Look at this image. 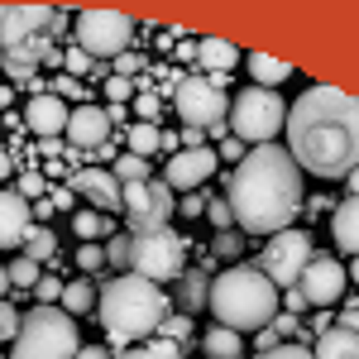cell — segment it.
Returning a JSON list of instances; mask_svg holds the SVG:
<instances>
[{
    "label": "cell",
    "mask_w": 359,
    "mask_h": 359,
    "mask_svg": "<svg viewBox=\"0 0 359 359\" xmlns=\"http://www.w3.org/2000/svg\"><path fill=\"white\" fill-rule=\"evenodd\" d=\"M34 297H39V306H57L62 283H57V278H39V283H34Z\"/></svg>",
    "instance_id": "obj_37"
},
{
    "label": "cell",
    "mask_w": 359,
    "mask_h": 359,
    "mask_svg": "<svg viewBox=\"0 0 359 359\" xmlns=\"http://www.w3.org/2000/svg\"><path fill=\"white\" fill-rule=\"evenodd\" d=\"M10 292V273H5V264H0V297Z\"/></svg>",
    "instance_id": "obj_53"
},
{
    "label": "cell",
    "mask_w": 359,
    "mask_h": 359,
    "mask_svg": "<svg viewBox=\"0 0 359 359\" xmlns=\"http://www.w3.org/2000/svg\"><path fill=\"white\" fill-rule=\"evenodd\" d=\"M67 144H77V149H101V144H111V111H101V106H77V111L67 115Z\"/></svg>",
    "instance_id": "obj_15"
},
{
    "label": "cell",
    "mask_w": 359,
    "mask_h": 359,
    "mask_svg": "<svg viewBox=\"0 0 359 359\" xmlns=\"http://www.w3.org/2000/svg\"><path fill=\"white\" fill-rule=\"evenodd\" d=\"M57 306L77 321V316H86L91 306H96V287L86 283V278H77V283H62V297H57Z\"/></svg>",
    "instance_id": "obj_23"
},
{
    "label": "cell",
    "mask_w": 359,
    "mask_h": 359,
    "mask_svg": "<svg viewBox=\"0 0 359 359\" xmlns=\"http://www.w3.org/2000/svg\"><path fill=\"white\" fill-rule=\"evenodd\" d=\"M101 264H106V249L101 245H77V269L82 273H96Z\"/></svg>",
    "instance_id": "obj_36"
},
{
    "label": "cell",
    "mask_w": 359,
    "mask_h": 359,
    "mask_svg": "<svg viewBox=\"0 0 359 359\" xmlns=\"http://www.w3.org/2000/svg\"><path fill=\"white\" fill-rule=\"evenodd\" d=\"M287 125V101L278 91H264V86H249L235 96L230 106V130L235 139H249V144H273V135Z\"/></svg>",
    "instance_id": "obj_6"
},
{
    "label": "cell",
    "mask_w": 359,
    "mask_h": 359,
    "mask_svg": "<svg viewBox=\"0 0 359 359\" xmlns=\"http://www.w3.org/2000/svg\"><path fill=\"white\" fill-rule=\"evenodd\" d=\"M345 187H350V196H359V168L350 172V177H345Z\"/></svg>",
    "instance_id": "obj_52"
},
{
    "label": "cell",
    "mask_w": 359,
    "mask_h": 359,
    "mask_svg": "<svg viewBox=\"0 0 359 359\" xmlns=\"http://www.w3.org/2000/svg\"><path fill=\"white\" fill-rule=\"evenodd\" d=\"M5 273H10V287H34V283H39V264H34V259H25V254H20V259H10V264H5Z\"/></svg>",
    "instance_id": "obj_30"
},
{
    "label": "cell",
    "mask_w": 359,
    "mask_h": 359,
    "mask_svg": "<svg viewBox=\"0 0 359 359\" xmlns=\"http://www.w3.org/2000/svg\"><path fill=\"white\" fill-rule=\"evenodd\" d=\"M216 163H221V158H216V149H206V144H201V149H182V154H172V158H168L163 182L172 187V192L187 196V192H196L201 182H211Z\"/></svg>",
    "instance_id": "obj_13"
},
{
    "label": "cell",
    "mask_w": 359,
    "mask_h": 359,
    "mask_svg": "<svg viewBox=\"0 0 359 359\" xmlns=\"http://www.w3.org/2000/svg\"><path fill=\"white\" fill-rule=\"evenodd\" d=\"M62 67H67V72H72V77H82L86 67H91V57H86L82 48H72V53H62Z\"/></svg>",
    "instance_id": "obj_44"
},
{
    "label": "cell",
    "mask_w": 359,
    "mask_h": 359,
    "mask_svg": "<svg viewBox=\"0 0 359 359\" xmlns=\"http://www.w3.org/2000/svg\"><path fill=\"white\" fill-rule=\"evenodd\" d=\"M306 264H311V240L302 230H278L269 240V249H264V259H259V273L273 287H297Z\"/></svg>",
    "instance_id": "obj_11"
},
{
    "label": "cell",
    "mask_w": 359,
    "mask_h": 359,
    "mask_svg": "<svg viewBox=\"0 0 359 359\" xmlns=\"http://www.w3.org/2000/svg\"><path fill=\"white\" fill-rule=\"evenodd\" d=\"M216 158H225V163H240V158H245V144H240V139H225Z\"/></svg>",
    "instance_id": "obj_45"
},
{
    "label": "cell",
    "mask_w": 359,
    "mask_h": 359,
    "mask_svg": "<svg viewBox=\"0 0 359 359\" xmlns=\"http://www.w3.org/2000/svg\"><path fill=\"white\" fill-rule=\"evenodd\" d=\"M206 221L216 225V235H221V230H230V221H235V216H230V201H225V196L206 201Z\"/></svg>",
    "instance_id": "obj_34"
},
{
    "label": "cell",
    "mask_w": 359,
    "mask_h": 359,
    "mask_svg": "<svg viewBox=\"0 0 359 359\" xmlns=\"http://www.w3.org/2000/svg\"><path fill=\"white\" fill-rule=\"evenodd\" d=\"M120 359H182L177 345H168V340H154V345H139V350H125Z\"/></svg>",
    "instance_id": "obj_31"
},
{
    "label": "cell",
    "mask_w": 359,
    "mask_h": 359,
    "mask_svg": "<svg viewBox=\"0 0 359 359\" xmlns=\"http://www.w3.org/2000/svg\"><path fill=\"white\" fill-rule=\"evenodd\" d=\"M196 62L211 67V77H221V72H230V67L240 62V48L225 43V39H201V43H196Z\"/></svg>",
    "instance_id": "obj_20"
},
{
    "label": "cell",
    "mask_w": 359,
    "mask_h": 359,
    "mask_svg": "<svg viewBox=\"0 0 359 359\" xmlns=\"http://www.w3.org/2000/svg\"><path fill=\"white\" fill-rule=\"evenodd\" d=\"M106 264L130 269V235H111V245H106Z\"/></svg>",
    "instance_id": "obj_35"
},
{
    "label": "cell",
    "mask_w": 359,
    "mask_h": 359,
    "mask_svg": "<svg viewBox=\"0 0 359 359\" xmlns=\"http://www.w3.org/2000/svg\"><path fill=\"white\" fill-rule=\"evenodd\" d=\"M311 359H359V335L340 331V326H335V331H321Z\"/></svg>",
    "instance_id": "obj_21"
},
{
    "label": "cell",
    "mask_w": 359,
    "mask_h": 359,
    "mask_svg": "<svg viewBox=\"0 0 359 359\" xmlns=\"http://www.w3.org/2000/svg\"><path fill=\"white\" fill-rule=\"evenodd\" d=\"M182 144L187 149H201V130H182Z\"/></svg>",
    "instance_id": "obj_51"
},
{
    "label": "cell",
    "mask_w": 359,
    "mask_h": 359,
    "mask_svg": "<svg viewBox=\"0 0 359 359\" xmlns=\"http://www.w3.org/2000/svg\"><path fill=\"white\" fill-rule=\"evenodd\" d=\"M135 115H139V125H158V96L154 91H135Z\"/></svg>",
    "instance_id": "obj_32"
},
{
    "label": "cell",
    "mask_w": 359,
    "mask_h": 359,
    "mask_svg": "<svg viewBox=\"0 0 359 359\" xmlns=\"http://www.w3.org/2000/svg\"><path fill=\"white\" fill-rule=\"evenodd\" d=\"M206 287H211V283H206L201 273H187V278H182V292H177V302H182V316H196V311L206 306Z\"/></svg>",
    "instance_id": "obj_27"
},
{
    "label": "cell",
    "mask_w": 359,
    "mask_h": 359,
    "mask_svg": "<svg viewBox=\"0 0 359 359\" xmlns=\"http://www.w3.org/2000/svg\"><path fill=\"white\" fill-rule=\"evenodd\" d=\"M67 115L72 111H67L62 96H43V91H39V96L25 106V125L34 130V135H43V139H57L62 130H67Z\"/></svg>",
    "instance_id": "obj_17"
},
{
    "label": "cell",
    "mask_w": 359,
    "mask_h": 359,
    "mask_svg": "<svg viewBox=\"0 0 359 359\" xmlns=\"http://www.w3.org/2000/svg\"><path fill=\"white\" fill-rule=\"evenodd\" d=\"M72 230H77L82 245H96L101 235H115V221H106L101 211H77V216H72Z\"/></svg>",
    "instance_id": "obj_25"
},
{
    "label": "cell",
    "mask_w": 359,
    "mask_h": 359,
    "mask_svg": "<svg viewBox=\"0 0 359 359\" xmlns=\"http://www.w3.org/2000/svg\"><path fill=\"white\" fill-rule=\"evenodd\" d=\"M230 216L245 235H278L292 230L302 206V168L283 144H254L230 172Z\"/></svg>",
    "instance_id": "obj_2"
},
{
    "label": "cell",
    "mask_w": 359,
    "mask_h": 359,
    "mask_svg": "<svg viewBox=\"0 0 359 359\" xmlns=\"http://www.w3.org/2000/svg\"><path fill=\"white\" fill-rule=\"evenodd\" d=\"M120 211L135 235L144 230H163L172 216V187L163 177H149V182H120Z\"/></svg>",
    "instance_id": "obj_10"
},
{
    "label": "cell",
    "mask_w": 359,
    "mask_h": 359,
    "mask_svg": "<svg viewBox=\"0 0 359 359\" xmlns=\"http://www.w3.org/2000/svg\"><path fill=\"white\" fill-rule=\"evenodd\" d=\"M43 187H48V182H43V172H20V196H25V201H39Z\"/></svg>",
    "instance_id": "obj_39"
},
{
    "label": "cell",
    "mask_w": 359,
    "mask_h": 359,
    "mask_svg": "<svg viewBox=\"0 0 359 359\" xmlns=\"http://www.w3.org/2000/svg\"><path fill=\"white\" fill-rule=\"evenodd\" d=\"M283 130L292 163L311 177H350L359 168V101L335 86H306Z\"/></svg>",
    "instance_id": "obj_1"
},
{
    "label": "cell",
    "mask_w": 359,
    "mask_h": 359,
    "mask_svg": "<svg viewBox=\"0 0 359 359\" xmlns=\"http://www.w3.org/2000/svg\"><path fill=\"white\" fill-rule=\"evenodd\" d=\"M10 172H15V158H10V154H5V149H0V182H5V177H10Z\"/></svg>",
    "instance_id": "obj_50"
},
{
    "label": "cell",
    "mask_w": 359,
    "mask_h": 359,
    "mask_svg": "<svg viewBox=\"0 0 359 359\" xmlns=\"http://www.w3.org/2000/svg\"><path fill=\"white\" fill-rule=\"evenodd\" d=\"M158 331H163V335H172V340H182V335L192 331V316H168V321L158 326Z\"/></svg>",
    "instance_id": "obj_43"
},
{
    "label": "cell",
    "mask_w": 359,
    "mask_h": 359,
    "mask_svg": "<svg viewBox=\"0 0 359 359\" xmlns=\"http://www.w3.org/2000/svg\"><path fill=\"white\" fill-rule=\"evenodd\" d=\"M125 144H130V154L149 158V154H158V149H163V135H158V125H135V130L125 135Z\"/></svg>",
    "instance_id": "obj_28"
},
{
    "label": "cell",
    "mask_w": 359,
    "mask_h": 359,
    "mask_svg": "<svg viewBox=\"0 0 359 359\" xmlns=\"http://www.w3.org/2000/svg\"><path fill=\"white\" fill-rule=\"evenodd\" d=\"M182 259H187V245L182 235L172 230H144V235H130V273L149 278V283H168V278H182Z\"/></svg>",
    "instance_id": "obj_7"
},
{
    "label": "cell",
    "mask_w": 359,
    "mask_h": 359,
    "mask_svg": "<svg viewBox=\"0 0 359 359\" xmlns=\"http://www.w3.org/2000/svg\"><path fill=\"white\" fill-rule=\"evenodd\" d=\"M201 211H206L201 192H187V196H182V216H201Z\"/></svg>",
    "instance_id": "obj_46"
},
{
    "label": "cell",
    "mask_w": 359,
    "mask_h": 359,
    "mask_svg": "<svg viewBox=\"0 0 359 359\" xmlns=\"http://www.w3.org/2000/svg\"><path fill=\"white\" fill-rule=\"evenodd\" d=\"M340 331L359 335V306H345V316H340Z\"/></svg>",
    "instance_id": "obj_47"
},
{
    "label": "cell",
    "mask_w": 359,
    "mask_h": 359,
    "mask_svg": "<svg viewBox=\"0 0 359 359\" xmlns=\"http://www.w3.org/2000/svg\"><path fill=\"white\" fill-rule=\"evenodd\" d=\"M15 335H20V311H15L10 302H0V340L15 345Z\"/></svg>",
    "instance_id": "obj_38"
},
{
    "label": "cell",
    "mask_w": 359,
    "mask_h": 359,
    "mask_svg": "<svg viewBox=\"0 0 359 359\" xmlns=\"http://www.w3.org/2000/svg\"><path fill=\"white\" fill-rule=\"evenodd\" d=\"M206 340V359H240V331H230V326H216V331L201 335Z\"/></svg>",
    "instance_id": "obj_24"
},
{
    "label": "cell",
    "mask_w": 359,
    "mask_h": 359,
    "mask_svg": "<svg viewBox=\"0 0 359 359\" xmlns=\"http://www.w3.org/2000/svg\"><path fill=\"white\" fill-rule=\"evenodd\" d=\"M10 359H77V321L62 306H34L20 316Z\"/></svg>",
    "instance_id": "obj_5"
},
{
    "label": "cell",
    "mask_w": 359,
    "mask_h": 359,
    "mask_svg": "<svg viewBox=\"0 0 359 359\" xmlns=\"http://www.w3.org/2000/svg\"><path fill=\"white\" fill-rule=\"evenodd\" d=\"M135 39V20L120 10H77V43L86 57H120Z\"/></svg>",
    "instance_id": "obj_9"
},
{
    "label": "cell",
    "mask_w": 359,
    "mask_h": 359,
    "mask_svg": "<svg viewBox=\"0 0 359 359\" xmlns=\"http://www.w3.org/2000/svg\"><path fill=\"white\" fill-rule=\"evenodd\" d=\"M331 235H335V245L345 249V254H359V196H350V201L335 206Z\"/></svg>",
    "instance_id": "obj_19"
},
{
    "label": "cell",
    "mask_w": 359,
    "mask_h": 359,
    "mask_svg": "<svg viewBox=\"0 0 359 359\" xmlns=\"http://www.w3.org/2000/svg\"><path fill=\"white\" fill-rule=\"evenodd\" d=\"M29 221H34L29 201L20 192H5V187H0V249H20L25 245Z\"/></svg>",
    "instance_id": "obj_18"
},
{
    "label": "cell",
    "mask_w": 359,
    "mask_h": 359,
    "mask_svg": "<svg viewBox=\"0 0 359 359\" xmlns=\"http://www.w3.org/2000/svg\"><path fill=\"white\" fill-rule=\"evenodd\" d=\"M115 182H149V158H139V154H115Z\"/></svg>",
    "instance_id": "obj_29"
},
{
    "label": "cell",
    "mask_w": 359,
    "mask_h": 359,
    "mask_svg": "<svg viewBox=\"0 0 359 359\" xmlns=\"http://www.w3.org/2000/svg\"><path fill=\"white\" fill-rule=\"evenodd\" d=\"M283 302H287V311H302V292H297V287H287V297H283Z\"/></svg>",
    "instance_id": "obj_49"
},
{
    "label": "cell",
    "mask_w": 359,
    "mask_h": 359,
    "mask_svg": "<svg viewBox=\"0 0 359 359\" xmlns=\"http://www.w3.org/2000/svg\"><path fill=\"white\" fill-rule=\"evenodd\" d=\"M139 72H144V57H135V53H120V57H115V77H130V82H135Z\"/></svg>",
    "instance_id": "obj_41"
},
{
    "label": "cell",
    "mask_w": 359,
    "mask_h": 359,
    "mask_svg": "<svg viewBox=\"0 0 359 359\" xmlns=\"http://www.w3.org/2000/svg\"><path fill=\"white\" fill-rule=\"evenodd\" d=\"M249 72H254V86H264V91H278V86L292 77V67L269 57V53H249Z\"/></svg>",
    "instance_id": "obj_22"
},
{
    "label": "cell",
    "mask_w": 359,
    "mask_h": 359,
    "mask_svg": "<svg viewBox=\"0 0 359 359\" xmlns=\"http://www.w3.org/2000/svg\"><path fill=\"white\" fill-rule=\"evenodd\" d=\"M77 359H111V350L106 345H86V350H77Z\"/></svg>",
    "instance_id": "obj_48"
},
{
    "label": "cell",
    "mask_w": 359,
    "mask_h": 359,
    "mask_svg": "<svg viewBox=\"0 0 359 359\" xmlns=\"http://www.w3.org/2000/svg\"><path fill=\"white\" fill-rule=\"evenodd\" d=\"M297 292H302L306 306H335L345 297V264L326 259V254H311V264L297 278Z\"/></svg>",
    "instance_id": "obj_12"
},
{
    "label": "cell",
    "mask_w": 359,
    "mask_h": 359,
    "mask_svg": "<svg viewBox=\"0 0 359 359\" xmlns=\"http://www.w3.org/2000/svg\"><path fill=\"white\" fill-rule=\"evenodd\" d=\"M172 106L187 130H221L230 115V96H225L221 77H182L172 86Z\"/></svg>",
    "instance_id": "obj_8"
},
{
    "label": "cell",
    "mask_w": 359,
    "mask_h": 359,
    "mask_svg": "<svg viewBox=\"0 0 359 359\" xmlns=\"http://www.w3.org/2000/svg\"><path fill=\"white\" fill-rule=\"evenodd\" d=\"M0 62H5V53H0Z\"/></svg>",
    "instance_id": "obj_54"
},
{
    "label": "cell",
    "mask_w": 359,
    "mask_h": 359,
    "mask_svg": "<svg viewBox=\"0 0 359 359\" xmlns=\"http://www.w3.org/2000/svg\"><path fill=\"white\" fill-rule=\"evenodd\" d=\"M53 20V10L48 5H5L0 10V53H10V48H20L29 39H39V29Z\"/></svg>",
    "instance_id": "obj_14"
},
{
    "label": "cell",
    "mask_w": 359,
    "mask_h": 359,
    "mask_svg": "<svg viewBox=\"0 0 359 359\" xmlns=\"http://www.w3.org/2000/svg\"><path fill=\"white\" fill-rule=\"evenodd\" d=\"M72 192H82L91 201V211H120V182H115V172L106 168H82V172H72Z\"/></svg>",
    "instance_id": "obj_16"
},
{
    "label": "cell",
    "mask_w": 359,
    "mask_h": 359,
    "mask_svg": "<svg viewBox=\"0 0 359 359\" xmlns=\"http://www.w3.org/2000/svg\"><path fill=\"white\" fill-rule=\"evenodd\" d=\"M96 311H101V326L111 335V345L125 350L130 340L154 335L168 321V292L158 283H149V278L125 273V278H111L96 292Z\"/></svg>",
    "instance_id": "obj_3"
},
{
    "label": "cell",
    "mask_w": 359,
    "mask_h": 359,
    "mask_svg": "<svg viewBox=\"0 0 359 359\" xmlns=\"http://www.w3.org/2000/svg\"><path fill=\"white\" fill-rule=\"evenodd\" d=\"M106 96H111V106H120V101H130V96H135V82H130V77H115V72H111Z\"/></svg>",
    "instance_id": "obj_40"
},
{
    "label": "cell",
    "mask_w": 359,
    "mask_h": 359,
    "mask_svg": "<svg viewBox=\"0 0 359 359\" xmlns=\"http://www.w3.org/2000/svg\"><path fill=\"white\" fill-rule=\"evenodd\" d=\"M240 249H245V240H240L235 230H221L216 245H211V254H216V259H240Z\"/></svg>",
    "instance_id": "obj_33"
},
{
    "label": "cell",
    "mask_w": 359,
    "mask_h": 359,
    "mask_svg": "<svg viewBox=\"0 0 359 359\" xmlns=\"http://www.w3.org/2000/svg\"><path fill=\"white\" fill-rule=\"evenodd\" d=\"M278 287L259 269L249 264H235L225 269L211 287H206V306L216 311V321L230 326V331H264L269 321L278 316Z\"/></svg>",
    "instance_id": "obj_4"
},
{
    "label": "cell",
    "mask_w": 359,
    "mask_h": 359,
    "mask_svg": "<svg viewBox=\"0 0 359 359\" xmlns=\"http://www.w3.org/2000/svg\"><path fill=\"white\" fill-rule=\"evenodd\" d=\"M259 359H311V350L306 345H273L269 355H259Z\"/></svg>",
    "instance_id": "obj_42"
},
{
    "label": "cell",
    "mask_w": 359,
    "mask_h": 359,
    "mask_svg": "<svg viewBox=\"0 0 359 359\" xmlns=\"http://www.w3.org/2000/svg\"><path fill=\"white\" fill-rule=\"evenodd\" d=\"M53 249H57V240H53V230H48V225H29V235H25V259H34V264H48V259H53Z\"/></svg>",
    "instance_id": "obj_26"
}]
</instances>
